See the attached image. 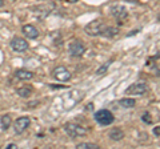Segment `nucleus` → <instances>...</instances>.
<instances>
[{"label":"nucleus","mask_w":160,"mask_h":149,"mask_svg":"<svg viewBox=\"0 0 160 149\" xmlns=\"http://www.w3.org/2000/svg\"><path fill=\"white\" fill-rule=\"evenodd\" d=\"M95 120H96L98 124L103 127H107V125H111V124L115 121V117L112 115V112H109L108 109H100L95 113Z\"/></svg>","instance_id":"nucleus-1"},{"label":"nucleus","mask_w":160,"mask_h":149,"mask_svg":"<svg viewBox=\"0 0 160 149\" xmlns=\"http://www.w3.org/2000/svg\"><path fill=\"white\" fill-rule=\"evenodd\" d=\"M64 131H66V133L72 137V138H76V137H80V136H86L88 131L84 127H80L78 125V124H72V123H68L64 125Z\"/></svg>","instance_id":"nucleus-2"},{"label":"nucleus","mask_w":160,"mask_h":149,"mask_svg":"<svg viewBox=\"0 0 160 149\" xmlns=\"http://www.w3.org/2000/svg\"><path fill=\"white\" fill-rule=\"evenodd\" d=\"M104 27H106L104 23L100 20V19H96V20L88 23L86 28H84V31H86V33L89 35V36H99V35H102Z\"/></svg>","instance_id":"nucleus-3"},{"label":"nucleus","mask_w":160,"mask_h":149,"mask_svg":"<svg viewBox=\"0 0 160 149\" xmlns=\"http://www.w3.org/2000/svg\"><path fill=\"white\" fill-rule=\"evenodd\" d=\"M86 52V46L83 44L82 40H73L72 43H69L68 46V53L73 57H80L82 55Z\"/></svg>","instance_id":"nucleus-4"},{"label":"nucleus","mask_w":160,"mask_h":149,"mask_svg":"<svg viewBox=\"0 0 160 149\" xmlns=\"http://www.w3.org/2000/svg\"><path fill=\"white\" fill-rule=\"evenodd\" d=\"M52 76L56 79L58 81L66 83V81H68L69 79H71V72H69L66 67L59 65V67H56V68H55L53 71H52Z\"/></svg>","instance_id":"nucleus-5"},{"label":"nucleus","mask_w":160,"mask_h":149,"mask_svg":"<svg viewBox=\"0 0 160 149\" xmlns=\"http://www.w3.org/2000/svg\"><path fill=\"white\" fill-rule=\"evenodd\" d=\"M148 91V87L146 83H135L132 85H129L126 89V93L127 95H144Z\"/></svg>","instance_id":"nucleus-6"},{"label":"nucleus","mask_w":160,"mask_h":149,"mask_svg":"<svg viewBox=\"0 0 160 149\" xmlns=\"http://www.w3.org/2000/svg\"><path fill=\"white\" fill-rule=\"evenodd\" d=\"M31 124V120L27 117V116H23V117H19L16 121L13 124V129H15V133L16 135H22L24 131H27V128L29 127Z\"/></svg>","instance_id":"nucleus-7"},{"label":"nucleus","mask_w":160,"mask_h":149,"mask_svg":"<svg viewBox=\"0 0 160 149\" xmlns=\"http://www.w3.org/2000/svg\"><path fill=\"white\" fill-rule=\"evenodd\" d=\"M53 7H55L53 3H44V4H40V6H38V7H32V11L36 13L39 17L44 19L49 12L52 11Z\"/></svg>","instance_id":"nucleus-8"},{"label":"nucleus","mask_w":160,"mask_h":149,"mask_svg":"<svg viewBox=\"0 0 160 149\" xmlns=\"http://www.w3.org/2000/svg\"><path fill=\"white\" fill-rule=\"evenodd\" d=\"M11 48L13 49V51L19 52V53L26 52L27 49H28V43L24 40V39L16 36V37H13L12 40H11Z\"/></svg>","instance_id":"nucleus-9"},{"label":"nucleus","mask_w":160,"mask_h":149,"mask_svg":"<svg viewBox=\"0 0 160 149\" xmlns=\"http://www.w3.org/2000/svg\"><path fill=\"white\" fill-rule=\"evenodd\" d=\"M111 13L113 17L119 19V20H123V19H126L128 16V11L127 8L122 6V4H115V6L111 7Z\"/></svg>","instance_id":"nucleus-10"},{"label":"nucleus","mask_w":160,"mask_h":149,"mask_svg":"<svg viewBox=\"0 0 160 149\" xmlns=\"http://www.w3.org/2000/svg\"><path fill=\"white\" fill-rule=\"evenodd\" d=\"M23 33L26 35L28 39H36L39 36L38 28L35 26H32V24H26V26L23 27Z\"/></svg>","instance_id":"nucleus-11"},{"label":"nucleus","mask_w":160,"mask_h":149,"mask_svg":"<svg viewBox=\"0 0 160 149\" xmlns=\"http://www.w3.org/2000/svg\"><path fill=\"white\" fill-rule=\"evenodd\" d=\"M15 77L19 80H31L33 77V73L31 71H27V69H18L15 72Z\"/></svg>","instance_id":"nucleus-12"},{"label":"nucleus","mask_w":160,"mask_h":149,"mask_svg":"<svg viewBox=\"0 0 160 149\" xmlns=\"http://www.w3.org/2000/svg\"><path fill=\"white\" fill-rule=\"evenodd\" d=\"M108 136H109V138H111V140H113V141H120V140H122V138L124 137V132H123L120 128H113L112 131H109Z\"/></svg>","instance_id":"nucleus-13"},{"label":"nucleus","mask_w":160,"mask_h":149,"mask_svg":"<svg viewBox=\"0 0 160 149\" xmlns=\"http://www.w3.org/2000/svg\"><path fill=\"white\" fill-rule=\"evenodd\" d=\"M16 93L20 96V97H29L33 93V88L31 85H26V87H22V88H19Z\"/></svg>","instance_id":"nucleus-14"},{"label":"nucleus","mask_w":160,"mask_h":149,"mask_svg":"<svg viewBox=\"0 0 160 149\" xmlns=\"http://www.w3.org/2000/svg\"><path fill=\"white\" fill-rule=\"evenodd\" d=\"M118 33H119V29L115 27H104L103 32H102V35L106 37H113V36H116Z\"/></svg>","instance_id":"nucleus-15"},{"label":"nucleus","mask_w":160,"mask_h":149,"mask_svg":"<svg viewBox=\"0 0 160 149\" xmlns=\"http://www.w3.org/2000/svg\"><path fill=\"white\" fill-rule=\"evenodd\" d=\"M11 123H12V120H11V116L9 115H4L0 118V125H2L3 131H7V129L11 127Z\"/></svg>","instance_id":"nucleus-16"},{"label":"nucleus","mask_w":160,"mask_h":149,"mask_svg":"<svg viewBox=\"0 0 160 149\" xmlns=\"http://www.w3.org/2000/svg\"><path fill=\"white\" fill-rule=\"evenodd\" d=\"M119 104L123 108H133L135 104H136V101H135L133 99H122V100L119 101Z\"/></svg>","instance_id":"nucleus-17"},{"label":"nucleus","mask_w":160,"mask_h":149,"mask_svg":"<svg viewBox=\"0 0 160 149\" xmlns=\"http://www.w3.org/2000/svg\"><path fill=\"white\" fill-rule=\"evenodd\" d=\"M78 149H99L100 147L98 144H93V142H80L76 145Z\"/></svg>","instance_id":"nucleus-18"},{"label":"nucleus","mask_w":160,"mask_h":149,"mask_svg":"<svg viewBox=\"0 0 160 149\" xmlns=\"http://www.w3.org/2000/svg\"><path fill=\"white\" fill-rule=\"evenodd\" d=\"M111 63H112L111 60H108L107 63H104L103 65L100 67V68L98 69V71H96V74H99V76H100V74H104V73H106V72H107V69H108V67L111 65Z\"/></svg>","instance_id":"nucleus-19"},{"label":"nucleus","mask_w":160,"mask_h":149,"mask_svg":"<svg viewBox=\"0 0 160 149\" xmlns=\"http://www.w3.org/2000/svg\"><path fill=\"white\" fill-rule=\"evenodd\" d=\"M142 120H143L144 123H147V124H151V123H152V117H151V115H149L148 112H146V113H143Z\"/></svg>","instance_id":"nucleus-20"},{"label":"nucleus","mask_w":160,"mask_h":149,"mask_svg":"<svg viewBox=\"0 0 160 149\" xmlns=\"http://www.w3.org/2000/svg\"><path fill=\"white\" fill-rule=\"evenodd\" d=\"M153 135L156 136V137L160 136V128H159V127H155V129H153Z\"/></svg>","instance_id":"nucleus-21"},{"label":"nucleus","mask_w":160,"mask_h":149,"mask_svg":"<svg viewBox=\"0 0 160 149\" xmlns=\"http://www.w3.org/2000/svg\"><path fill=\"white\" fill-rule=\"evenodd\" d=\"M15 148H18L15 144H9V145H8V149H15Z\"/></svg>","instance_id":"nucleus-22"},{"label":"nucleus","mask_w":160,"mask_h":149,"mask_svg":"<svg viewBox=\"0 0 160 149\" xmlns=\"http://www.w3.org/2000/svg\"><path fill=\"white\" fill-rule=\"evenodd\" d=\"M4 6V0H0V8H2Z\"/></svg>","instance_id":"nucleus-23"},{"label":"nucleus","mask_w":160,"mask_h":149,"mask_svg":"<svg viewBox=\"0 0 160 149\" xmlns=\"http://www.w3.org/2000/svg\"><path fill=\"white\" fill-rule=\"evenodd\" d=\"M69 2H72V3H76V2H78V0H69Z\"/></svg>","instance_id":"nucleus-24"}]
</instances>
